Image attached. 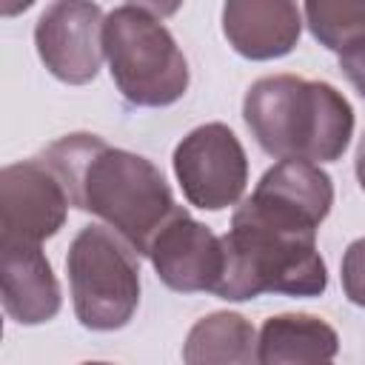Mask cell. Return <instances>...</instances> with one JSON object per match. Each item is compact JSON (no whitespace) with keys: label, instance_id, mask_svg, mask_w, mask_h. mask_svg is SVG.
I'll list each match as a JSON object with an SVG mask.
<instances>
[{"label":"cell","instance_id":"cell-1","mask_svg":"<svg viewBox=\"0 0 365 365\" xmlns=\"http://www.w3.org/2000/svg\"><path fill=\"white\" fill-rule=\"evenodd\" d=\"M334 205L331 177L311 160H279L231 217L222 237L225 265L220 299L242 302L259 294L319 297L328 288L317 228Z\"/></svg>","mask_w":365,"mask_h":365},{"label":"cell","instance_id":"cell-2","mask_svg":"<svg viewBox=\"0 0 365 365\" xmlns=\"http://www.w3.org/2000/svg\"><path fill=\"white\" fill-rule=\"evenodd\" d=\"M43 160L63 182L71 205L100 217L137 254H148L154 234L177 208L151 160L114 148L97 134H66L46 145Z\"/></svg>","mask_w":365,"mask_h":365},{"label":"cell","instance_id":"cell-3","mask_svg":"<svg viewBox=\"0 0 365 365\" xmlns=\"http://www.w3.org/2000/svg\"><path fill=\"white\" fill-rule=\"evenodd\" d=\"M242 117L259 148L277 160L334 163L354 134V108L331 83L274 74L251 83Z\"/></svg>","mask_w":365,"mask_h":365},{"label":"cell","instance_id":"cell-4","mask_svg":"<svg viewBox=\"0 0 365 365\" xmlns=\"http://www.w3.org/2000/svg\"><path fill=\"white\" fill-rule=\"evenodd\" d=\"M103 48L117 91L143 108H163L188 91V60L171 31L137 6L106 14Z\"/></svg>","mask_w":365,"mask_h":365},{"label":"cell","instance_id":"cell-5","mask_svg":"<svg viewBox=\"0 0 365 365\" xmlns=\"http://www.w3.org/2000/svg\"><path fill=\"white\" fill-rule=\"evenodd\" d=\"M137 251L108 225H86L68 245L66 271L80 325L117 331L140 305Z\"/></svg>","mask_w":365,"mask_h":365},{"label":"cell","instance_id":"cell-6","mask_svg":"<svg viewBox=\"0 0 365 365\" xmlns=\"http://www.w3.org/2000/svg\"><path fill=\"white\" fill-rule=\"evenodd\" d=\"M174 174L191 205L202 211H222L240 202L245 191L248 157L228 125L205 123L177 143Z\"/></svg>","mask_w":365,"mask_h":365},{"label":"cell","instance_id":"cell-7","mask_svg":"<svg viewBox=\"0 0 365 365\" xmlns=\"http://www.w3.org/2000/svg\"><path fill=\"white\" fill-rule=\"evenodd\" d=\"M103 9L91 0H54L34 26V46L43 66L68 86L97 77L106 57Z\"/></svg>","mask_w":365,"mask_h":365},{"label":"cell","instance_id":"cell-8","mask_svg":"<svg viewBox=\"0 0 365 365\" xmlns=\"http://www.w3.org/2000/svg\"><path fill=\"white\" fill-rule=\"evenodd\" d=\"M68 205L63 182L43 157L0 171V240L43 242L63 228Z\"/></svg>","mask_w":365,"mask_h":365},{"label":"cell","instance_id":"cell-9","mask_svg":"<svg viewBox=\"0 0 365 365\" xmlns=\"http://www.w3.org/2000/svg\"><path fill=\"white\" fill-rule=\"evenodd\" d=\"M157 277L180 294L194 291H217L225 251L222 237H217L208 225L197 222L185 208H174L168 220L154 234L148 254Z\"/></svg>","mask_w":365,"mask_h":365},{"label":"cell","instance_id":"cell-10","mask_svg":"<svg viewBox=\"0 0 365 365\" xmlns=\"http://www.w3.org/2000/svg\"><path fill=\"white\" fill-rule=\"evenodd\" d=\"M0 297L20 325L48 322L60 311V285L40 242L0 240Z\"/></svg>","mask_w":365,"mask_h":365},{"label":"cell","instance_id":"cell-11","mask_svg":"<svg viewBox=\"0 0 365 365\" xmlns=\"http://www.w3.org/2000/svg\"><path fill=\"white\" fill-rule=\"evenodd\" d=\"M222 34L248 60H277L299 43L302 14L297 0H225Z\"/></svg>","mask_w":365,"mask_h":365},{"label":"cell","instance_id":"cell-12","mask_svg":"<svg viewBox=\"0 0 365 365\" xmlns=\"http://www.w3.org/2000/svg\"><path fill=\"white\" fill-rule=\"evenodd\" d=\"M339 351L336 331L311 314H279L262 322L257 339L259 365L282 362H331Z\"/></svg>","mask_w":365,"mask_h":365},{"label":"cell","instance_id":"cell-13","mask_svg":"<svg viewBox=\"0 0 365 365\" xmlns=\"http://www.w3.org/2000/svg\"><path fill=\"white\" fill-rule=\"evenodd\" d=\"M182 359L188 365H248L257 362V334L254 325L231 311H217L194 322L185 336Z\"/></svg>","mask_w":365,"mask_h":365},{"label":"cell","instance_id":"cell-14","mask_svg":"<svg viewBox=\"0 0 365 365\" xmlns=\"http://www.w3.org/2000/svg\"><path fill=\"white\" fill-rule=\"evenodd\" d=\"M305 23L331 51L365 37V0H305Z\"/></svg>","mask_w":365,"mask_h":365},{"label":"cell","instance_id":"cell-15","mask_svg":"<svg viewBox=\"0 0 365 365\" xmlns=\"http://www.w3.org/2000/svg\"><path fill=\"white\" fill-rule=\"evenodd\" d=\"M342 291L354 305L365 308V237L354 240L342 254Z\"/></svg>","mask_w":365,"mask_h":365},{"label":"cell","instance_id":"cell-16","mask_svg":"<svg viewBox=\"0 0 365 365\" xmlns=\"http://www.w3.org/2000/svg\"><path fill=\"white\" fill-rule=\"evenodd\" d=\"M339 68L351 80V86L359 91V97L365 100V37L354 40L351 46L339 51Z\"/></svg>","mask_w":365,"mask_h":365},{"label":"cell","instance_id":"cell-17","mask_svg":"<svg viewBox=\"0 0 365 365\" xmlns=\"http://www.w3.org/2000/svg\"><path fill=\"white\" fill-rule=\"evenodd\" d=\"M128 6H137V9L148 11V14H154L157 20H163V17L177 14V9L182 6V0H128Z\"/></svg>","mask_w":365,"mask_h":365},{"label":"cell","instance_id":"cell-18","mask_svg":"<svg viewBox=\"0 0 365 365\" xmlns=\"http://www.w3.org/2000/svg\"><path fill=\"white\" fill-rule=\"evenodd\" d=\"M29 6H34V0H0V11H3V17H14V14L26 11Z\"/></svg>","mask_w":365,"mask_h":365},{"label":"cell","instance_id":"cell-19","mask_svg":"<svg viewBox=\"0 0 365 365\" xmlns=\"http://www.w3.org/2000/svg\"><path fill=\"white\" fill-rule=\"evenodd\" d=\"M356 180L362 185V191H365V134H362L359 148H356Z\"/></svg>","mask_w":365,"mask_h":365}]
</instances>
